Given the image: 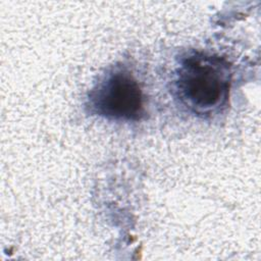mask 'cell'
<instances>
[{
  "instance_id": "7a4b0ae2",
  "label": "cell",
  "mask_w": 261,
  "mask_h": 261,
  "mask_svg": "<svg viewBox=\"0 0 261 261\" xmlns=\"http://www.w3.org/2000/svg\"><path fill=\"white\" fill-rule=\"evenodd\" d=\"M91 109L112 120H138L144 114V96L135 76L116 67L107 72L90 92Z\"/></svg>"
},
{
  "instance_id": "6da1fadb",
  "label": "cell",
  "mask_w": 261,
  "mask_h": 261,
  "mask_svg": "<svg viewBox=\"0 0 261 261\" xmlns=\"http://www.w3.org/2000/svg\"><path fill=\"white\" fill-rule=\"evenodd\" d=\"M174 75L175 96L193 113L212 116L226 105L231 82L226 59L193 52L181 59Z\"/></svg>"
}]
</instances>
